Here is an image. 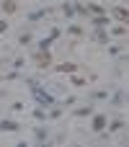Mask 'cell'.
Wrapping results in <instances>:
<instances>
[{
	"mask_svg": "<svg viewBox=\"0 0 129 147\" xmlns=\"http://www.w3.org/2000/svg\"><path fill=\"white\" fill-rule=\"evenodd\" d=\"M31 88H34V96H36V98H39L41 103H47V106H49V103H54V98H52L49 93H44V90H39L36 85H31Z\"/></svg>",
	"mask_w": 129,
	"mask_h": 147,
	"instance_id": "1",
	"label": "cell"
},
{
	"mask_svg": "<svg viewBox=\"0 0 129 147\" xmlns=\"http://www.w3.org/2000/svg\"><path fill=\"white\" fill-rule=\"evenodd\" d=\"M93 129H96V132H103V129H106V116H96V119H93Z\"/></svg>",
	"mask_w": 129,
	"mask_h": 147,
	"instance_id": "2",
	"label": "cell"
},
{
	"mask_svg": "<svg viewBox=\"0 0 129 147\" xmlns=\"http://www.w3.org/2000/svg\"><path fill=\"white\" fill-rule=\"evenodd\" d=\"M0 129H3V132H16V129H18V124H16V121L3 119V121H0Z\"/></svg>",
	"mask_w": 129,
	"mask_h": 147,
	"instance_id": "3",
	"label": "cell"
},
{
	"mask_svg": "<svg viewBox=\"0 0 129 147\" xmlns=\"http://www.w3.org/2000/svg\"><path fill=\"white\" fill-rule=\"evenodd\" d=\"M114 16H116L119 21H127V23H129V10H124V8H116V10H114Z\"/></svg>",
	"mask_w": 129,
	"mask_h": 147,
	"instance_id": "4",
	"label": "cell"
},
{
	"mask_svg": "<svg viewBox=\"0 0 129 147\" xmlns=\"http://www.w3.org/2000/svg\"><path fill=\"white\" fill-rule=\"evenodd\" d=\"M36 62H39L41 67H47V65H49V54H47V49H44L41 54H36Z\"/></svg>",
	"mask_w": 129,
	"mask_h": 147,
	"instance_id": "5",
	"label": "cell"
},
{
	"mask_svg": "<svg viewBox=\"0 0 129 147\" xmlns=\"http://www.w3.org/2000/svg\"><path fill=\"white\" fill-rule=\"evenodd\" d=\"M109 23V18H103V16H98V18H93V26H98V28H103Z\"/></svg>",
	"mask_w": 129,
	"mask_h": 147,
	"instance_id": "6",
	"label": "cell"
},
{
	"mask_svg": "<svg viewBox=\"0 0 129 147\" xmlns=\"http://www.w3.org/2000/svg\"><path fill=\"white\" fill-rule=\"evenodd\" d=\"M57 70H59V72H75V65H59Z\"/></svg>",
	"mask_w": 129,
	"mask_h": 147,
	"instance_id": "7",
	"label": "cell"
},
{
	"mask_svg": "<svg viewBox=\"0 0 129 147\" xmlns=\"http://www.w3.org/2000/svg\"><path fill=\"white\" fill-rule=\"evenodd\" d=\"M3 8H5V10H8V13H13V10H16V3H10V0H8V3H5V5H3Z\"/></svg>",
	"mask_w": 129,
	"mask_h": 147,
	"instance_id": "8",
	"label": "cell"
}]
</instances>
